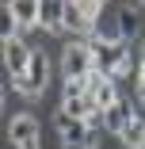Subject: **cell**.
Masks as SVG:
<instances>
[{
	"label": "cell",
	"instance_id": "1",
	"mask_svg": "<svg viewBox=\"0 0 145 149\" xmlns=\"http://www.w3.org/2000/svg\"><path fill=\"white\" fill-rule=\"evenodd\" d=\"M88 42H92V61H96V69L99 73H107V77H130V73H137V65L141 61H134V54H130V42L126 38H114V42H107V38H96V35H88Z\"/></svg>",
	"mask_w": 145,
	"mask_h": 149
},
{
	"label": "cell",
	"instance_id": "2",
	"mask_svg": "<svg viewBox=\"0 0 145 149\" xmlns=\"http://www.w3.org/2000/svg\"><path fill=\"white\" fill-rule=\"evenodd\" d=\"M50 54L46 50H31V61H27V69H23V77H15L12 80V88L19 96H27V100H42V92H46V84H50Z\"/></svg>",
	"mask_w": 145,
	"mask_h": 149
},
{
	"label": "cell",
	"instance_id": "3",
	"mask_svg": "<svg viewBox=\"0 0 145 149\" xmlns=\"http://www.w3.org/2000/svg\"><path fill=\"white\" fill-rule=\"evenodd\" d=\"M96 69V61H92V42L88 38H73L65 50H61V77L65 80H84Z\"/></svg>",
	"mask_w": 145,
	"mask_h": 149
},
{
	"label": "cell",
	"instance_id": "4",
	"mask_svg": "<svg viewBox=\"0 0 145 149\" xmlns=\"http://www.w3.org/2000/svg\"><path fill=\"white\" fill-rule=\"evenodd\" d=\"M84 80H88V96H92V103H96L99 111H103V107H111L114 100L122 96V92H119V80L107 77V73H99V69H92Z\"/></svg>",
	"mask_w": 145,
	"mask_h": 149
},
{
	"label": "cell",
	"instance_id": "5",
	"mask_svg": "<svg viewBox=\"0 0 145 149\" xmlns=\"http://www.w3.org/2000/svg\"><path fill=\"white\" fill-rule=\"evenodd\" d=\"M0 46H4V69H8V77H12V80L23 77V69H27V61H31V50H35V46H27L23 35L0 42Z\"/></svg>",
	"mask_w": 145,
	"mask_h": 149
},
{
	"label": "cell",
	"instance_id": "6",
	"mask_svg": "<svg viewBox=\"0 0 145 149\" xmlns=\"http://www.w3.org/2000/svg\"><path fill=\"white\" fill-rule=\"evenodd\" d=\"M65 8H69V0H38V31H46V35H65V31H61Z\"/></svg>",
	"mask_w": 145,
	"mask_h": 149
},
{
	"label": "cell",
	"instance_id": "7",
	"mask_svg": "<svg viewBox=\"0 0 145 149\" xmlns=\"http://www.w3.org/2000/svg\"><path fill=\"white\" fill-rule=\"evenodd\" d=\"M99 107L92 103V96H61V103H57V118H73V123H88V118L96 115Z\"/></svg>",
	"mask_w": 145,
	"mask_h": 149
},
{
	"label": "cell",
	"instance_id": "8",
	"mask_svg": "<svg viewBox=\"0 0 145 149\" xmlns=\"http://www.w3.org/2000/svg\"><path fill=\"white\" fill-rule=\"evenodd\" d=\"M130 118H134V100H130V96H119L111 107H103V130H111L114 138H119Z\"/></svg>",
	"mask_w": 145,
	"mask_h": 149
},
{
	"label": "cell",
	"instance_id": "9",
	"mask_svg": "<svg viewBox=\"0 0 145 149\" xmlns=\"http://www.w3.org/2000/svg\"><path fill=\"white\" fill-rule=\"evenodd\" d=\"M38 118L31 115V111H19V115H12V123H8V141L12 145H23V141H31V138H38Z\"/></svg>",
	"mask_w": 145,
	"mask_h": 149
},
{
	"label": "cell",
	"instance_id": "10",
	"mask_svg": "<svg viewBox=\"0 0 145 149\" xmlns=\"http://www.w3.org/2000/svg\"><path fill=\"white\" fill-rule=\"evenodd\" d=\"M4 4H8V8H12V15L19 19L23 35L38 27V0H4Z\"/></svg>",
	"mask_w": 145,
	"mask_h": 149
},
{
	"label": "cell",
	"instance_id": "11",
	"mask_svg": "<svg viewBox=\"0 0 145 149\" xmlns=\"http://www.w3.org/2000/svg\"><path fill=\"white\" fill-rule=\"evenodd\" d=\"M57 130H61V145L65 141H88L96 145V130L88 123H73V118H57Z\"/></svg>",
	"mask_w": 145,
	"mask_h": 149
},
{
	"label": "cell",
	"instance_id": "12",
	"mask_svg": "<svg viewBox=\"0 0 145 149\" xmlns=\"http://www.w3.org/2000/svg\"><path fill=\"white\" fill-rule=\"evenodd\" d=\"M114 19H119V35L130 42V38H137V31H141V15H137V8H119L114 12Z\"/></svg>",
	"mask_w": 145,
	"mask_h": 149
},
{
	"label": "cell",
	"instance_id": "13",
	"mask_svg": "<svg viewBox=\"0 0 145 149\" xmlns=\"http://www.w3.org/2000/svg\"><path fill=\"white\" fill-rule=\"evenodd\" d=\"M15 35H23V27H19V19L12 15V8L0 0V42H8V38H15Z\"/></svg>",
	"mask_w": 145,
	"mask_h": 149
},
{
	"label": "cell",
	"instance_id": "14",
	"mask_svg": "<svg viewBox=\"0 0 145 149\" xmlns=\"http://www.w3.org/2000/svg\"><path fill=\"white\" fill-rule=\"evenodd\" d=\"M73 4H76V8H80L84 15L92 19V31H96V19L103 15V0H73Z\"/></svg>",
	"mask_w": 145,
	"mask_h": 149
},
{
	"label": "cell",
	"instance_id": "15",
	"mask_svg": "<svg viewBox=\"0 0 145 149\" xmlns=\"http://www.w3.org/2000/svg\"><path fill=\"white\" fill-rule=\"evenodd\" d=\"M84 92H88V80H65L61 96H84Z\"/></svg>",
	"mask_w": 145,
	"mask_h": 149
},
{
	"label": "cell",
	"instance_id": "16",
	"mask_svg": "<svg viewBox=\"0 0 145 149\" xmlns=\"http://www.w3.org/2000/svg\"><path fill=\"white\" fill-rule=\"evenodd\" d=\"M134 77H137V96H145V65H137Z\"/></svg>",
	"mask_w": 145,
	"mask_h": 149
},
{
	"label": "cell",
	"instance_id": "17",
	"mask_svg": "<svg viewBox=\"0 0 145 149\" xmlns=\"http://www.w3.org/2000/svg\"><path fill=\"white\" fill-rule=\"evenodd\" d=\"M61 149H96V145H88V141H65Z\"/></svg>",
	"mask_w": 145,
	"mask_h": 149
},
{
	"label": "cell",
	"instance_id": "18",
	"mask_svg": "<svg viewBox=\"0 0 145 149\" xmlns=\"http://www.w3.org/2000/svg\"><path fill=\"white\" fill-rule=\"evenodd\" d=\"M15 149H42V145H38V138H31V141H23V145H15Z\"/></svg>",
	"mask_w": 145,
	"mask_h": 149
},
{
	"label": "cell",
	"instance_id": "19",
	"mask_svg": "<svg viewBox=\"0 0 145 149\" xmlns=\"http://www.w3.org/2000/svg\"><path fill=\"white\" fill-rule=\"evenodd\" d=\"M4 96H8V92H4V84H0V111H4Z\"/></svg>",
	"mask_w": 145,
	"mask_h": 149
},
{
	"label": "cell",
	"instance_id": "20",
	"mask_svg": "<svg viewBox=\"0 0 145 149\" xmlns=\"http://www.w3.org/2000/svg\"><path fill=\"white\" fill-rule=\"evenodd\" d=\"M141 65H145V46H141Z\"/></svg>",
	"mask_w": 145,
	"mask_h": 149
},
{
	"label": "cell",
	"instance_id": "21",
	"mask_svg": "<svg viewBox=\"0 0 145 149\" xmlns=\"http://www.w3.org/2000/svg\"><path fill=\"white\" fill-rule=\"evenodd\" d=\"M137 4H141V8H145V0H137Z\"/></svg>",
	"mask_w": 145,
	"mask_h": 149
},
{
	"label": "cell",
	"instance_id": "22",
	"mask_svg": "<svg viewBox=\"0 0 145 149\" xmlns=\"http://www.w3.org/2000/svg\"><path fill=\"white\" fill-rule=\"evenodd\" d=\"M141 149H145V145H141Z\"/></svg>",
	"mask_w": 145,
	"mask_h": 149
}]
</instances>
